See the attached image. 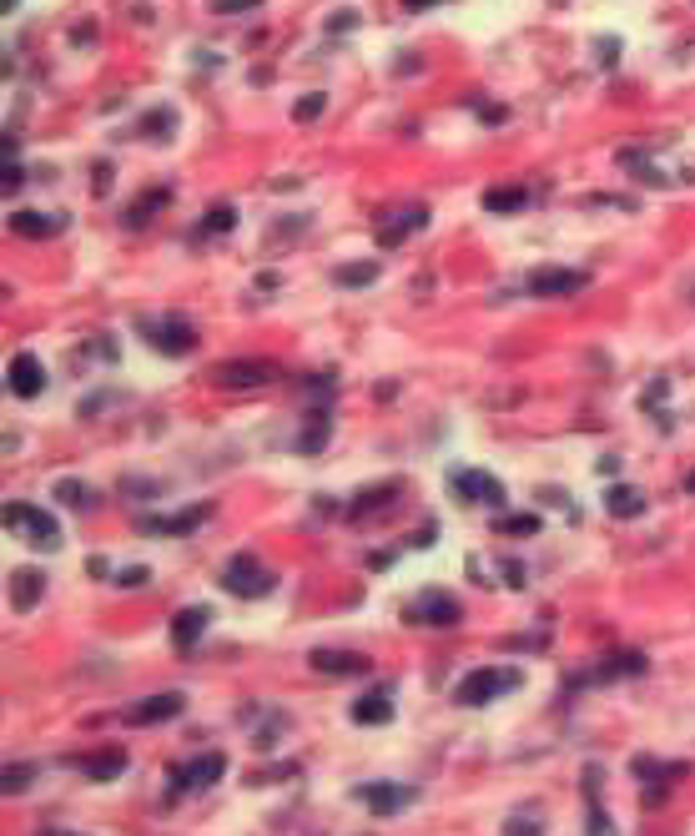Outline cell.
Here are the masks:
<instances>
[{
  "label": "cell",
  "mask_w": 695,
  "mask_h": 836,
  "mask_svg": "<svg viewBox=\"0 0 695 836\" xmlns=\"http://www.w3.org/2000/svg\"><path fill=\"white\" fill-rule=\"evenodd\" d=\"M81 771L91 776V781H116L126 771V751H101V756H86L81 761Z\"/></svg>",
  "instance_id": "20"
},
{
  "label": "cell",
  "mask_w": 695,
  "mask_h": 836,
  "mask_svg": "<svg viewBox=\"0 0 695 836\" xmlns=\"http://www.w3.org/2000/svg\"><path fill=\"white\" fill-rule=\"evenodd\" d=\"M5 529H20L36 549H56L61 544V524L51 514H41L36 504H5Z\"/></svg>",
  "instance_id": "2"
},
{
  "label": "cell",
  "mask_w": 695,
  "mask_h": 836,
  "mask_svg": "<svg viewBox=\"0 0 695 836\" xmlns=\"http://www.w3.org/2000/svg\"><path fill=\"white\" fill-rule=\"evenodd\" d=\"M423 222H429V212H423V207H408V212H399V222H383V227H378V242L393 248V242H403L408 233H418Z\"/></svg>",
  "instance_id": "19"
},
{
  "label": "cell",
  "mask_w": 695,
  "mask_h": 836,
  "mask_svg": "<svg viewBox=\"0 0 695 836\" xmlns=\"http://www.w3.org/2000/svg\"><path fill=\"white\" fill-rule=\"evenodd\" d=\"M171 126H177V116H171V106H156L152 116H141V137L162 141V131H171Z\"/></svg>",
  "instance_id": "25"
},
{
  "label": "cell",
  "mask_w": 695,
  "mask_h": 836,
  "mask_svg": "<svg viewBox=\"0 0 695 836\" xmlns=\"http://www.w3.org/2000/svg\"><path fill=\"white\" fill-rule=\"evenodd\" d=\"M685 489H691V494H695V474H691V479H685Z\"/></svg>",
  "instance_id": "41"
},
{
  "label": "cell",
  "mask_w": 695,
  "mask_h": 836,
  "mask_svg": "<svg viewBox=\"0 0 695 836\" xmlns=\"http://www.w3.org/2000/svg\"><path fill=\"white\" fill-rule=\"evenodd\" d=\"M308 666L318 675H368V660L363 655H348V651H312Z\"/></svg>",
  "instance_id": "14"
},
{
  "label": "cell",
  "mask_w": 695,
  "mask_h": 836,
  "mask_svg": "<svg viewBox=\"0 0 695 836\" xmlns=\"http://www.w3.org/2000/svg\"><path fill=\"white\" fill-rule=\"evenodd\" d=\"M222 771H227V756H222V751H201L197 761L171 766V771H167V791H171V796H182V791H201V786H212Z\"/></svg>",
  "instance_id": "3"
},
{
  "label": "cell",
  "mask_w": 695,
  "mask_h": 836,
  "mask_svg": "<svg viewBox=\"0 0 695 836\" xmlns=\"http://www.w3.org/2000/svg\"><path fill=\"white\" fill-rule=\"evenodd\" d=\"M41 383H46L41 358H36V353H16V358H11V368H5V388H11L16 398H36Z\"/></svg>",
  "instance_id": "9"
},
{
  "label": "cell",
  "mask_w": 695,
  "mask_h": 836,
  "mask_svg": "<svg viewBox=\"0 0 695 836\" xmlns=\"http://www.w3.org/2000/svg\"><path fill=\"white\" fill-rule=\"evenodd\" d=\"M31 776H36V766H5V776H0V791H5V796H20V791L31 786Z\"/></svg>",
  "instance_id": "27"
},
{
  "label": "cell",
  "mask_w": 695,
  "mask_h": 836,
  "mask_svg": "<svg viewBox=\"0 0 695 836\" xmlns=\"http://www.w3.org/2000/svg\"><path fill=\"white\" fill-rule=\"evenodd\" d=\"M358 801H368L378 816H393L414 801V786H388V781H373V786H358Z\"/></svg>",
  "instance_id": "11"
},
{
  "label": "cell",
  "mask_w": 695,
  "mask_h": 836,
  "mask_svg": "<svg viewBox=\"0 0 695 836\" xmlns=\"http://www.w3.org/2000/svg\"><path fill=\"white\" fill-rule=\"evenodd\" d=\"M11 233L16 237H56L66 233V212H11Z\"/></svg>",
  "instance_id": "15"
},
{
  "label": "cell",
  "mask_w": 695,
  "mask_h": 836,
  "mask_svg": "<svg viewBox=\"0 0 695 836\" xmlns=\"http://www.w3.org/2000/svg\"><path fill=\"white\" fill-rule=\"evenodd\" d=\"M51 836H66V832H51Z\"/></svg>",
  "instance_id": "42"
},
{
  "label": "cell",
  "mask_w": 695,
  "mask_h": 836,
  "mask_svg": "<svg viewBox=\"0 0 695 836\" xmlns=\"http://www.w3.org/2000/svg\"><path fill=\"white\" fill-rule=\"evenodd\" d=\"M353 721L358 726H388L393 721V700H388V690H368V696L353 700Z\"/></svg>",
  "instance_id": "17"
},
{
  "label": "cell",
  "mask_w": 695,
  "mask_h": 836,
  "mask_svg": "<svg viewBox=\"0 0 695 836\" xmlns=\"http://www.w3.org/2000/svg\"><path fill=\"white\" fill-rule=\"evenodd\" d=\"M519 681H525V675H519L514 666H479V670H469V675L454 685V700H459V706H489V700L519 690Z\"/></svg>",
  "instance_id": "1"
},
{
  "label": "cell",
  "mask_w": 695,
  "mask_h": 836,
  "mask_svg": "<svg viewBox=\"0 0 695 836\" xmlns=\"http://www.w3.org/2000/svg\"><path fill=\"white\" fill-rule=\"evenodd\" d=\"M252 5H263V0H217L212 11H222V16H227V11H252Z\"/></svg>",
  "instance_id": "36"
},
{
  "label": "cell",
  "mask_w": 695,
  "mask_h": 836,
  "mask_svg": "<svg viewBox=\"0 0 695 836\" xmlns=\"http://www.w3.org/2000/svg\"><path fill=\"white\" fill-rule=\"evenodd\" d=\"M665 393H670V383H665V378H660V383H655V388H645V393H640V403H645V408H655V403H660Z\"/></svg>",
  "instance_id": "35"
},
{
  "label": "cell",
  "mask_w": 695,
  "mask_h": 836,
  "mask_svg": "<svg viewBox=\"0 0 695 836\" xmlns=\"http://www.w3.org/2000/svg\"><path fill=\"white\" fill-rule=\"evenodd\" d=\"M146 333H152V343L162 348V353H192L197 348V327L182 323V318H162V323H146Z\"/></svg>",
  "instance_id": "10"
},
{
  "label": "cell",
  "mask_w": 695,
  "mask_h": 836,
  "mask_svg": "<svg viewBox=\"0 0 695 836\" xmlns=\"http://www.w3.org/2000/svg\"><path fill=\"white\" fill-rule=\"evenodd\" d=\"M182 706H186L182 690H162V696H146L141 706H131V711H126V721H131V726H162V721H177V715H182Z\"/></svg>",
  "instance_id": "8"
},
{
  "label": "cell",
  "mask_w": 695,
  "mask_h": 836,
  "mask_svg": "<svg viewBox=\"0 0 695 836\" xmlns=\"http://www.w3.org/2000/svg\"><path fill=\"white\" fill-rule=\"evenodd\" d=\"M107 192H111V167L101 162V167H96V197H107Z\"/></svg>",
  "instance_id": "38"
},
{
  "label": "cell",
  "mask_w": 695,
  "mask_h": 836,
  "mask_svg": "<svg viewBox=\"0 0 695 836\" xmlns=\"http://www.w3.org/2000/svg\"><path fill=\"white\" fill-rule=\"evenodd\" d=\"M146 580H152V570H146V564H131V570L116 574V585H126V589H141Z\"/></svg>",
  "instance_id": "32"
},
{
  "label": "cell",
  "mask_w": 695,
  "mask_h": 836,
  "mask_svg": "<svg viewBox=\"0 0 695 836\" xmlns=\"http://www.w3.org/2000/svg\"><path fill=\"white\" fill-rule=\"evenodd\" d=\"M504 836H540V821H529V816H514L509 826H504Z\"/></svg>",
  "instance_id": "33"
},
{
  "label": "cell",
  "mask_w": 695,
  "mask_h": 836,
  "mask_svg": "<svg viewBox=\"0 0 695 836\" xmlns=\"http://www.w3.org/2000/svg\"><path fill=\"white\" fill-rule=\"evenodd\" d=\"M323 106H328V96H323V91H308V96H303V101L293 106V116H297V122H312V116H323Z\"/></svg>",
  "instance_id": "29"
},
{
  "label": "cell",
  "mask_w": 695,
  "mask_h": 836,
  "mask_svg": "<svg viewBox=\"0 0 695 836\" xmlns=\"http://www.w3.org/2000/svg\"><path fill=\"white\" fill-rule=\"evenodd\" d=\"M267 378H272V363H222L212 373V383H222V388H257Z\"/></svg>",
  "instance_id": "13"
},
{
  "label": "cell",
  "mask_w": 695,
  "mask_h": 836,
  "mask_svg": "<svg viewBox=\"0 0 695 836\" xmlns=\"http://www.w3.org/2000/svg\"><path fill=\"white\" fill-rule=\"evenodd\" d=\"M589 288V272H574V267H540L529 272V293L534 297H559V293H580Z\"/></svg>",
  "instance_id": "7"
},
{
  "label": "cell",
  "mask_w": 695,
  "mask_h": 836,
  "mask_svg": "<svg viewBox=\"0 0 695 836\" xmlns=\"http://www.w3.org/2000/svg\"><path fill=\"white\" fill-rule=\"evenodd\" d=\"M373 278H378V263H373V257H363V263H343L338 272H333L338 288H363V282H373Z\"/></svg>",
  "instance_id": "24"
},
{
  "label": "cell",
  "mask_w": 695,
  "mask_h": 836,
  "mask_svg": "<svg viewBox=\"0 0 695 836\" xmlns=\"http://www.w3.org/2000/svg\"><path fill=\"white\" fill-rule=\"evenodd\" d=\"M56 499H61L66 509H81V504H86V499H96V494H91V489H86L81 479H61V484H56Z\"/></svg>",
  "instance_id": "26"
},
{
  "label": "cell",
  "mask_w": 695,
  "mask_h": 836,
  "mask_svg": "<svg viewBox=\"0 0 695 836\" xmlns=\"http://www.w3.org/2000/svg\"><path fill=\"white\" fill-rule=\"evenodd\" d=\"M328 429H333L328 408H312V414H308V429L297 434V449H303V453H318V449L328 444Z\"/></svg>",
  "instance_id": "21"
},
{
  "label": "cell",
  "mask_w": 695,
  "mask_h": 836,
  "mask_svg": "<svg viewBox=\"0 0 695 836\" xmlns=\"http://www.w3.org/2000/svg\"><path fill=\"white\" fill-rule=\"evenodd\" d=\"M222 589L252 600V595H267V589H272V574H267L263 564H252V555H237L227 570H222Z\"/></svg>",
  "instance_id": "4"
},
{
  "label": "cell",
  "mask_w": 695,
  "mask_h": 836,
  "mask_svg": "<svg viewBox=\"0 0 695 836\" xmlns=\"http://www.w3.org/2000/svg\"><path fill=\"white\" fill-rule=\"evenodd\" d=\"M525 201H529L525 186H489L484 192V212H519Z\"/></svg>",
  "instance_id": "22"
},
{
  "label": "cell",
  "mask_w": 695,
  "mask_h": 836,
  "mask_svg": "<svg viewBox=\"0 0 695 836\" xmlns=\"http://www.w3.org/2000/svg\"><path fill=\"white\" fill-rule=\"evenodd\" d=\"M0 5H5V16H11V11H16V5H20V0H0Z\"/></svg>",
  "instance_id": "40"
},
{
  "label": "cell",
  "mask_w": 695,
  "mask_h": 836,
  "mask_svg": "<svg viewBox=\"0 0 695 836\" xmlns=\"http://www.w3.org/2000/svg\"><path fill=\"white\" fill-rule=\"evenodd\" d=\"M41 595H46V574H41V570H16V574H11V610L26 615V610H36Z\"/></svg>",
  "instance_id": "16"
},
{
  "label": "cell",
  "mask_w": 695,
  "mask_h": 836,
  "mask_svg": "<svg viewBox=\"0 0 695 836\" xmlns=\"http://www.w3.org/2000/svg\"><path fill=\"white\" fill-rule=\"evenodd\" d=\"M459 615H463V604L454 595H444V589H423L408 604V619H418V625H459Z\"/></svg>",
  "instance_id": "5"
},
{
  "label": "cell",
  "mask_w": 695,
  "mask_h": 836,
  "mask_svg": "<svg viewBox=\"0 0 695 836\" xmlns=\"http://www.w3.org/2000/svg\"><path fill=\"white\" fill-rule=\"evenodd\" d=\"M499 529H504V534H534L540 519H534V514H514V519H499Z\"/></svg>",
  "instance_id": "31"
},
{
  "label": "cell",
  "mask_w": 695,
  "mask_h": 836,
  "mask_svg": "<svg viewBox=\"0 0 695 836\" xmlns=\"http://www.w3.org/2000/svg\"><path fill=\"white\" fill-rule=\"evenodd\" d=\"M604 509H610V519H640V514H645V494L630 489V484H615V489L604 494Z\"/></svg>",
  "instance_id": "18"
},
{
  "label": "cell",
  "mask_w": 695,
  "mask_h": 836,
  "mask_svg": "<svg viewBox=\"0 0 695 836\" xmlns=\"http://www.w3.org/2000/svg\"><path fill=\"white\" fill-rule=\"evenodd\" d=\"M454 494L463 499V504H504V484L494 479V474H479V469H459L454 474Z\"/></svg>",
  "instance_id": "6"
},
{
  "label": "cell",
  "mask_w": 695,
  "mask_h": 836,
  "mask_svg": "<svg viewBox=\"0 0 695 836\" xmlns=\"http://www.w3.org/2000/svg\"><path fill=\"white\" fill-rule=\"evenodd\" d=\"M207 619H212L207 604H186V610H177V615H171V645L192 651V645L201 640V630H207Z\"/></svg>",
  "instance_id": "12"
},
{
  "label": "cell",
  "mask_w": 695,
  "mask_h": 836,
  "mask_svg": "<svg viewBox=\"0 0 695 836\" xmlns=\"http://www.w3.org/2000/svg\"><path fill=\"white\" fill-rule=\"evenodd\" d=\"M403 5H408V11H423V5H433V0H403Z\"/></svg>",
  "instance_id": "39"
},
{
  "label": "cell",
  "mask_w": 695,
  "mask_h": 836,
  "mask_svg": "<svg viewBox=\"0 0 695 836\" xmlns=\"http://www.w3.org/2000/svg\"><path fill=\"white\" fill-rule=\"evenodd\" d=\"M207 519V509H186L177 519H141V529H152V534H186V529H197Z\"/></svg>",
  "instance_id": "23"
},
{
  "label": "cell",
  "mask_w": 695,
  "mask_h": 836,
  "mask_svg": "<svg viewBox=\"0 0 695 836\" xmlns=\"http://www.w3.org/2000/svg\"><path fill=\"white\" fill-rule=\"evenodd\" d=\"M358 26V11H338V16L328 20V31H353Z\"/></svg>",
  "instance_id": "34"
},
{
  "label": "cell",
  "mask_w": 695,
  "mask_h": 836,
  "mask_svg": "<svg viewBox=\"0 0 695 836\" xmlns=\"http://www.w3.org/2000/svg\"><path fill=\"white\" fill-rule=\"evenodd\" d=\"M201 227H207V233H232V227H237V212H232V207H207Z\"/></svg>",
  "instance_id": "28"
},
{
  "label": "cell",
  "mask_w": 695,
  "mask_h": 836,
  "mask_svg": "<svg viewBox=\"0 0 695 836\" xmlns=\"http://www.w3.org/2000/svg\"><path fill=\"white\" fill-rule=\"evenodd\" d=\"M162 201H167V192H152V197L141 201V207H131V212H126V227H141V222H146V212H152V207H162Z\"/></svg>",
  "instance_id": "30"
},
{
  "label": "cell",
  "mask_w": 695,
  "mask_h": 836,
  "mask_svg": "<svg viewBox=\"0 0 695 836\" xmlns=\"http://www.w3.org/2000/svg\"><path fill=\"white\" fill-rule=\"evenodd\" d=\"M20 182H26V171H20L16 162H5V192H16Z\"/></svg>",
  "instance_id": "37"
}]
</instances>
